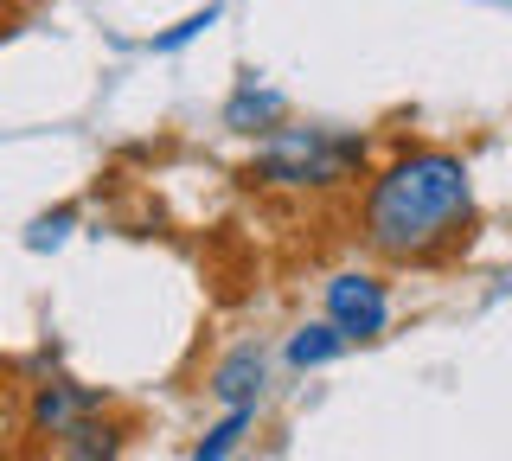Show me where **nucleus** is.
I'll return each mask as SVG.
<instances>
[{
  "label": "nucleus",
  "instance_id": "nucleus-7",
  "mask_svg": "<svg viewBox=\"0 0 512 461\" xmlns=\"http://www.w3.org/2000/svg\"><path fill=\"white\" fill-rule=\"evenodd\" d=\"M58 449H64V461H122V429L84 417L58 436Z\"/></svg>",
  "mask_w": 512,
  "mask_h": 461
},
{
  "label": "nucleus",
  "instance_id": "nucleus-9",
  "mask_svg": "<svg viewBox=\"0 0 512 461\" xmlns=\"http://www.w3.org/2000/svg\"><path fill=\"white\" fill-rule=\"evenodd\" d=\"M250 417H256V410H231V417H224V423H212V429H205V442H199V449H192V461H224V455L237 449V442H244Z\"/></svg>",
  "mask_w": 512,
  "mask_h": 461
},
{
  "label": "nucleus",
  "instance_id": "nucleus-1",
  "mask_svg": "<svg viewBox=\"0 0 512 461\" xmlns=\"http://www.w3.org/2000/svg\"><path fill=\"white\" fill-rule=\"evenodd\" d=\"M474 218V180L455 148H410L365 186V244L378 257H436Z\"/></svg>",
  "mask_w": 512,
  "mask_h": 461
},
{
  "label": "nucleus",
  "instance_id": "nucleus-10",
  "mask_svg": "<svg viewBox=\"0 0 512 461\" xmlns=\"http://www.w3.org/2000/svg\"><path fill=\"white\" fill-rule=\"evenodd\" d=\"M212 26H218V7H199V13H186L173 33H160V39H154V52H180V45H192L199 33H212Z\"/></svg>",
  "mask_w": 512,
  "mask_h": 461
},
{
  "label": "nucleus",
  "instance_id": "nucleus-11",
  "mask_svg": "<svg viewBox=\"0 0 512 461\" xmlns=\"http://www.w3.org/2000/svg\"><path fill=\"white\" fill-rule=\"evenodd\" d=\"M77 218L71 212H45V218H32V231H26V250H58L64 237H71Z\"/></svg>",
  "mask_w": 512,
  "mask_h": 461
},
{
  "label": "nucleus",
  "instance_id": "nucleus-4",
  "mask_svg": "<svg viewBox=\"0 0 512 461\" xmlns=\"http://www.w3.org/2000/svg\"><path fill=\"white\" fill-rule=\"evenodd\" d=\"M103 410V391H90V385H39L32 391V404H26V417H32V429L39 436H64L71 423H84V417H96Z\"/></svg>",
  "mask_w": 512,
  "mask_h": 461
},
{
  "label": "nucleus",
  "instance_id": "nucleus-8",
  "mask_svg": "<svg viewBox=\"0 0 512 461\" xmlns=\"http://www.w3.org/2000/svg\"><path fill=\"white\" fill-rule=\"evenodd\" d=\"M340 333H333L327 321H314V327H295V340H288V365H301V372H308V365H327L333 353H340Z\"/></svg>",
  "mask_w": 512,
  "mask_h": 461
},
{
  "label": "nucleus",
  "instance_id": "nucleus-5",
  "mask_svg": "<svg viewBox=\"0 0 512 461\" xmlns=\"http://www.w3.org/2000/svg\"><path fill=\"white\" fill-rule=\"evenodd\" d=\"M256 385H263V353L256 346H237L231 359H218V372H212V397H224L231 410H250L256 404Z\"/></svg>",
  "mask_w": 512,
  "mask_h": 461
},
{
  "label": "nucleus",
  "instance_id": "nucleus-3",
  "mask_svg": "<svg viewBox=\"0 0 512 461\" xmlns=\"http://www.w3.org/2000/svg\"><path fill=\"white\" fill-rule=\"evenodd\" d=\"M384 321H391V295H384L378 276L340 269V276L327 282V327L340 333V340H378Z\"/></svg>",
  "mask_w": 512,
  "mask_h": 461
},
{
  "label": "nucleus",
  "instance_id": "nucleus-2",
  "mask_svg": "<svg viewBox=\"0 0 512 461\" xmlns=\"http://www.w3.org/2000/svg\"><path fill=\"white\" fill-rule=\"evenodd\" d=\"M365 167V135H340V129H269V141L256 148L250 180L263 186H346Z\"/></svg>",
  "mask_w": 512,
  "mask_h": 461
},
{
  "label": "nucleus",
  "instance_id": "nucleus-6",
  "mask_svg": "<svg viewBox=\"0 0 512 461\" xmlns=\"http://www.w3.org/2000/svg\"><path fill=\"white\" fill-rule=\"evenodd\" d=\"M282 90H269V84H250L237 90L231 103H224V129H237V135H256V129H282Z\"/></svg>",
  "mask_w": 512,
  "mask_h": 461
}]
</instances>
